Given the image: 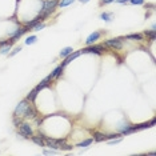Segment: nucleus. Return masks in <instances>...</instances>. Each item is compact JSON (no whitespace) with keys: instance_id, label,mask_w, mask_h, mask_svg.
<instances>
[{"instance_id":"1","label":"nucleus","mask_w":156,"mask_h":156,"mask_svg":"<svg viewBox=\"0 0 156 156\" xmlns=\"http://www.w3.org/2000/svg\"><path fill=\"white\" fill-rule=\"evenodd\" d=\"M44 141H45V147H49L51 150H60L62 145L67 143V137H62V139H55L51 136H44Z\"/></svg>"},{"instance_id":"2","label":"nucleus","mask_w":156,"mask_h":156,"mask_svg":"<svg viewBox=\"0 0 156 156\" xmlns=\"http://www.w3.org/2000/svg\"><path fill=\"white\" fill-rule=\"evenodd\" d=\"M17 132H19L20 136L26 137V139H30L34 135V128L28 122H22L17 126Z\"/></svg>"},{"instance_id":"3","label":"nucleus","mask_w":156,"mask_h":156,"mask_svg":"<svg viewBox=\"0 0 156 156\" xmlns=\"http://www.w3.org/2000/svg\"><path fill=\"white\" fill-rule=\"evenodd\" d=\"M105 48H111L115 49V51H119V49L123 48V37H112V39H107L103 43Z\"/></svg>"},{"instance_id":"4","label":"nucleus","mask_w":156,"mask_h":156,"mask_svg":"<svg viewBox=\"0 0 156 156\" xmlns=\"http://www.w3.org/2000/svg\"><path fill=\"white\" fill-rule=\"evenodd\" d=\"M81 54H95V55H101L103 51H105V47L103 44H91V45H87L86 48L80 49Z\"/></svg>"},{"instance_id":"5","label":"nucleus","mask_w":156,"mask_h":156,"mask_svg":"<svg viewBox=\"0 0 156 156\" xmlns=\"http://www.w3.org/2000/svg\"><path fill=\"white\" fill-rule=\"evenodd\" d=\"M37 115H39L37 108L35 107L34 103H30V104L27 105V108H26V111H24V113H23L22 118H23L24 120H34Z\"/></svg>"},{"instance_id":"6","label":"nucleus","mask_w":156,"mask_h":156,"mask_svg":"<svg viewBox=\"0 0 156 156\" xmlns=\"http://www.w3.org/2000/svg\"><path fill=\"white\" fill-rule=\"evenodd\" d=\"M58 0H44L43 3H41V11H44V12H48L49 15H52L55 11H56V8H58Z\"/></svg>"},{"instance_id":"7","label":"nucleus","mask_w":156,"mask_h":156,"mask_svg":"<svg viewBox=\"0 0 156 156\" xmlns=\"http://www.w3.org/2000/svg\"><path fill=\"white\" fill-rule=\"evenodd\" d=\"M30 103H31V101H28L27 99H23V100L16 105L15 111H13V116H20V118H22L23 113H24V111H26V108H27V105L30 104Z\"/></svg>"},{"instance_id":"8","label":"nucleus","mask_w":156,"mask_h":156,"mask_svg":"<svg viewBox=\"0 0 156 156\" xmlns=\"http://www.w3.org/2000/svg\"><path fill=\"white\" fill-rule=\"evenodd\" d=\"M155 124H156V119H152L151 122H148V123L137 124V126H133V124H132V127H131V129H129V133L137 132V131H141V129H145V128H150V127L155 126Z\"/></svg>"},{"instance_id":"9","label":"nucleus","mask_w":156,"mask_h":156,"mask_svg":"<svg viewBox=\"0 0 156 156\" xmlns=\"http://www.w3.org/2000/svg\"><path fill=\"white\" fill-rule=\"evenodd\" d=\"M103 34H104V31H94L90 36L87 37V40H86V44L87 45H91V44H95L96 41L103 36Z\"/></svg>"},{"instance_id":"10","label":"nucleus","mask_w":156,"mask_h":156,"mask_svg":"<svg viewBox=\"0 0 156 156\" xmlns=\"http://www.w3.org/2000/svg\"><path fill=\"white\" fill-rule=\"evenodd\" d=\"M28 31H30V30H28V28H27L26 26H24V27H20V28H17L15 32H13V34L11 35V40L13 41V43H16V41L19 40V39L22 37L23 35H26V34L28 32Z\"/></svg>"},{"instance_id":"11","label":"nucleus","mask_w":156,"mask_h":156,"mask_svg":"<svg viewBox=\"0 0 156 156\" xmlns=\"http://www.w3.org/2000/svg\"><path fill=\"white\" fill-rule=\"evenodd\" d=\"M131 127H132V124H131L129 122H123V123H120V126H118L119 133H122L123 136H126V135H129Z\"/></svg>"},{"instance_id":"12","label":"nucleus","mask_w":156,"mask_h":156,"mask_svg":"<svg viewBox=\"0 0 156 156\" xmlns=\"http://www.w3.org/2000/svg\"><path fill=\"white\" fill-rule=\"evenodd\" d=\"M63 71H64V67L60 64V66L56 67V68L52 71L51 73H49L48 77H49L51 80H54V79H60V77H62V75H63Z\"/></svg>"},{"instance_id":"13","label":"nucleus","mask_w":156,"mask_h":156,"mask_svg":"<svg viewBox=\"0 0 156 156\" xmlns=\"http://www.w3.org/2000/svg\"><path fill=\"white\" fill-rule=\"evenodd\" d=\"M80 55H81V51H73L72 54H69L68 56H67V58H64V62L62 63V66H63V67L68 66L71 62H73V60H75V59H77Z\"/></svg>"},{"instance_id":"14","label":"nucleus","mask_w":156,"mask_h":156,"mask_svg":"<svg viewBox=\"0 0 156 156\" xmlns=\"http://www.w3.org/2000/svg\"><path fill=\"white\" fill-rule=\"evenodd\" d=\"M51 79H49V77L47 76V77H45V79H43V80H41L40 81V83H39L37 84V86L36 87H35V88H36V90L39 91V92H40L41 90H44V88H47V87H49V86H51Z\"/></svg>"},{"instance_id":"15","label":"nucleus","mask_w":156,"mask_h":156,"mask_svg":"<svg viewBox=\"0 0 156 156\" xmlns=\"http://www.w3.org/2000/svg\"><path fill=\"white\" fill-rule=\"evenodd\" d=\"M30 139L32 140L36 145H39V147H45V141H44V139L40 136V135H35V133H34L32 136L30 137Z\"/></svg>"},{"instance_id":"16","label":"nucleus","mask_w":156,"mask_h":156,"mask_svg":"<svg viewBox=\"0 0 156 156\" xmlns=\"http://www.w3.org/2000/svg\"><path fill=\"white\" fill-rule=\"evenodd\" d=\"M124 39H127V40H132V41H143L144 36L141 34H129V35H127Z\"/></svg>"},{"instance_id":"17","label":"nucleus","mask_w":156,"mask_h":156,"mask_svg":"<svg viewBox=\"0 0 156 156\" xmlns=\"http://www.w3.org/2000/svg\"><path fill=\"white\" fill-rule=\"evenodd\" d=\"M94 141L100 143V141H105V133L104 132H99V131H94Z\"/></svg>"},{"instance_id":"18","label":"nucleus","mask_w":156,"mask_h":156,"mask_svg":"<svg viewBox=\"0 0 156 156\" xmlns=\"http://www.w3.org/2000/svg\"><path fill=\"white\" fill-rule=\"evenodd\" d=\"M37 95H39V91L36 90V88H34L32 91H30V94L27 95V100L28 101H31V103H34L35 100H36V98H37Z\"/></svg>"},{"instance_id":"19","label":"nucleus","mask_w":156,"mask_h":156,"mask_svg":"<svg viewBox=\"0 0 156 156\" xmlns=\"http://www.w3.org/2000/svg\"><path fill=\"white\" fill-rule=\"evenodd\" d=\"M112 17H113V13L112 12H101L100 13V19L104 20L107 23H111L112 22Z\"/></svg>"},{"instance_id":"20","label":"nucleus","mask_w":156,"mask_h":156,"mask_svg":"<svg viewBox=\"0 0 156 156\" xmlns=\"http://www.w3.org/2000/svg\"><path fill=\"white\" fill-rule=\"evenodd\" d=\"M92 143H94V139H92V137H90V139H86V140L80 141V143H77L76 147H79V148H87V147H90Z\"/></svg>"},{"instance_id":"21","label":"nucleus","mask_w":156,"mask_h":156,"mask_svg":"<svg viewBox=\"0 0 156 156\" xmlns=\"http://www.w3.org/2000/svg\"><path fill=\"white\" fill-rule=\"evenodd\" d=\"M73 52V48L72 47H64L62 49V51H60V58L62 59H64V58H67V56H68L69 54H72Z\"/></svg>"},{"instance_id":"22","label":"nucleus","mask_w":156,"mask_h":156,"mask_svg":"<svg viewBox=\"0 0 156 156\" xmlns=\"http://www.w3.org/2000/svg\"><path fill=\"white\" fill-rule=\"evenodd\" d=\"M36 40H37L36 35H31V36H28L26 40H24V44H26V45H32V44L36 43Z\"/></svg>"},{"instance_id":"23","label":"nucleus","mask_w":156,"mask_h":156,"mask_svg":"<svg viewBox=\"0 0 156 156\" xmlns=\"http://www.w3.org/2000/svg\"><path fill=\"white\" fill-rule=\"evenodd\" d=\"M73 2H76V0H60L58 3V8H64V7H68L71 5Z\"/></svg>"},{"instance_id":"24","label":"nucleus","mask_w":156,"mask_h":156,"mask_svg":"<svg viewBox=\"0 0 156 156\" xmlns=\"http://www.w3.org/2000/svg\"><path fill=\"white\" fill-rule=\"evenodd\" d=\"M144 35L147 36L148 39H150L151 41H154L156 39V31H152V30H145L144 31Z\"/></svg>"},{"instance_id":"25","label":"nucleus","mask_w":156,"mask_h":156,"mask_svg":"<svg viewBox=\"0 0 156 156\" xmlns=\"http://www.w3.org/2000/svg\"><path fill=\"white\" fill-rule=\"evenodd\" d=\"M45 28V23L44 22H39L37 24H35V26L31 28V31H35V32H37V31H41Z\"/></svg>"},{"instance_id":"26","label":"nucleus","mask_w":156,"mask_h":156,"mask_svg":"<svg viewBox=\"0 0 156 156\" xmlns=\"http://www.w3.org/2000/svg\"><path fill=\"white\" fill-rule=\"evenodd\" d=\"M15 43L11 40V37L9 39H3V40H0V48L4 47V45H13Z\"/></svg>"},{"instance_id":"27","label":"nucleus","mask_w":156,"mask_h":156,"mask_svg":"<svg viewBox=\"0 0 156 156\" xmlns=\"http://www.w3.org/2000/svg\"><path fill=\"white\" fill-rule=\"evenodd\" d=\"M11 48H12V45H4V47H2L0 48V55H8Z\"/></svg>"},{"instance_id":"28","label":"nucleus","mask_w":156,"mask_h":156,"mask_svg":"<svg viewBox=\"0 0 156 156\" xmlns=\"http://www.w3.org/2000/svg\"><path fill=\"white\" fill-rule=\"evenodd\" d=\"M22 49H23V47H22V45H19V47L13 48L12 51H11V52H9V54H8V56H9V58H13V56H15L16 54H19V52L22 51Z\"/></svg>"},{"instance_id":"29","label":"nucleus","mask_w":156,"mask_h":156,"mask_svg":"<svg viewBox=\"0 0 156 156\" xmlns=\"http://www.w3.org/2000/svg\"><path fill=\"white\" fill-rule=\"evenodd\" d=\"M22 122H23V118H20V116H13L12 123H13V126H15V127H17Z\"/></svg>"},{"instance_id":"30","label":"nucleus","mask_w":156,"mask_h":156,"mask_svg":"<svg viewBox=\"0 0 156 156\" xmlns=\"http://www.w3.org/2000/svg\"><path fill=\"white\" fill-rule=\"evenodd\" d=\"M123 140V136H120V137H116V139H111V140H107L108 141V144L109 145H113V144H119L120 141Z\"/></svg>"},{"instance_id":"31","label":"nucleus","mask_w":156,"mask_h":156,"mask_svg":"<svg viewBox=\"0 0 156 156\" xmlns=\"http://www.w3.org/2000/svg\"><path fill=\"white\" fill-rule=\"evenodd\" d=\"M128 3H131V4H133V5H143L144 4V0H129Z\"/></svg>"},{"instance_id":"32","label":"nucleus","mask_w":156,"mask_h":156,"mask_svg":"<svg viewBox=\"0 0 156 156\" xmlns=\"http://www.w3.org/2000/svg\"><path fill=\"white\" fill-rule=\"evenodd\" d=\"M73 148V145H71V144H67V143H64L62 145V148L60 150H64V151H71Z\"/></svg>"},{"instance_id":"33","label":"nucleus","mask_w":156,"mask_h":156,"mask_svg":"<svg viewBox=\"0 0 156 156\" xmlns=\"http://www.w3.org/2000/svg\"><path fill=\"white\" fill-rule=\"evenodd\" d=\"M56 154V150H44L43 151V155H55Z\"/></svg>"},{"instance_id":"34","label":"nucleus","mask_w":156,"mask_h":156,"mask_svg":"<svg viewBox=\"0 0 156 156\" xmlns=\"http://www.w3.org/2000/svg\"><path fill=\"white\" fill-rule=\"evenodd\" d=\"M115 0H100V5H107V4H111Z\"/></svg>"},{"instance_id":"35","label":"nucleus","mask_w":156,"mask_h":156,"mask_svg":"<svg viewBox=\"0 0 156 156\" xmlns=\"http://www.w3.org/2000/svg\"><path fill=\"white\" fill-rule=\"evenodd\" d=\"M144 8L145 9H154V7H155V4H145V3H144Z\"/></svg>"},{"instance_id":"36","label":"nucleus","mask_w":156,"mask_h":156,"mask_svg":"<svg viewBox=\"0 0 156 156\" xmlns=\"http://www.w3.org/2000/svg\"><path fill=\"white\" fill-rule=\"evenodd\" d=\"M118 4H127V3L129 2V0H115Z\"/></svg>"},{"instance_id":"37","label":"nucleus","mask_w":156,"mask_h":156,"mask_svg":"<svg viewBox=\"0 0 156 156\" xmlns=\"http://www.w3.org/2000/svg\"><path fill=\"white\" fill-rule=\"evenodd\" d=\"M77 2H80L81 4H87V3H90L91 0H77Z\"/></svg>"},{"instance_id":"38","label":"nucleus","mask_w":156,"mask_h":156,"mask_svg":"<svg viewBox=\"0 0 156 156\" xmlns=\"http://www.w3.org/2000/svg\"><path fill=\"white\" fill-rule=\"evenodd\" d=\"M151 30H152V31H156V26H155V23H154V24H152V27H151Z\"/></svg>"},{"instance_id":"39","label":"nucleus","mask_w":156,"mask_h":156,"mask_svg":"<svg viewBox=\"0 0 156 156\" xmlns=\"http://www.w3.org/2000/svg\"><path fill=\"white\" fill-rule=\"evenodd\" d=\"M58 2H59V0H58Z\"/></svg>"}]
</instances>
